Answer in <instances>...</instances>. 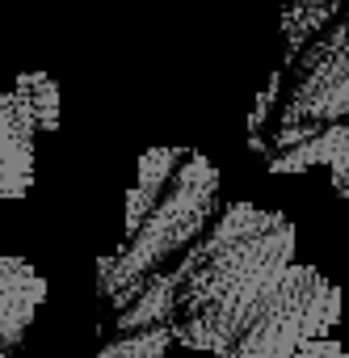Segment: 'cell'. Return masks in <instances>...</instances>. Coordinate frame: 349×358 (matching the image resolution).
<instances>
[{
  "mask_svg": "<svg viewBox=\"0 0 349 358\" xmlns=\"http://www.w3.org/2000/svg\"><path fill=\"white\" fill-rule=\"evenodd\" d=\"M341 320V291L315 266H290L248 333L228 350V358H290L299 345L328 337Z\"/></svg>",
  "mask_w": 349,
  "mask_h": 358,
  "instance_id": "1",
  "label": "cell"
},
{
  "mask_svg": "<svg viewBox=\"0 0 349 358\" xmlns=\"http://www.w3.org/2000/svg\"><path fill=\"white\" fill-rule=\"evenodd\" d=\"M215 186H219V173L202 156H190V160H181L177 169H172L168 186L160 190V199L151 203V211L143 215L135 236H126V249L118 257V278L143 274L147 266H156L172 249H181L186 241H194L198 228L211 215Z\"/></svg>",
  "mask_w": 349,
  "mask_h": 358,
  "instance_id": "2",
  "label": "cell"
},
{
  "mask_svg": "<svg viewBox=\"0 0 349 358\" xmlns=\"http://www.w3.org/2000/svg\"><path fill=\"white\" fill-rule=\"evenodd\" d=\"M34 118L17 93H0V199H26L34 186Z\"/></svg>",
  "mask_w": 349,
  "mask_h": 358,
  "instance_id": "3",
  "label": "cell"
},
{
  "mask_svg": "<svg viewBox=\"0 0 349 358\" xmlns=\"http://www.w3.org/2000/svg\"><path fill=\"white\" fill-rule=\"evenodd\" d=\"M47 299V278L26 257H0V350L26 337Z\"/></svg>",
  "mask_w": 349,
  "mask_h": 358,
  "instance_id": "4",
  "label": "cell"
},
{
  "mask_svg": "<svg viewBox=\"0 0 349 358\" xmlns=\"http://www.w3.org/2000/svg\"><path fill=\"white\" fill-rule=\"evenodd\" d=\"M13 93L26 101V110H30L38 131H55L59 127V85L47 72H22Z\"/></svg>",
  "mask_w": 349,
  "mask_h": 358,
  "instance_id": "5",
  "label": "cell"
},
{
  "mask_svg": "<svg viewBox=\"0 0 349 358\" xmlns=\"http://www.w3.org/2000/svg\"><path fill=\"white\" fill-rule=\"evenodd\" d=\"M168 329H151L143 337H126V341H114L101 350V358H160L168 350Z\"/></svg>",
  "mask_w": 349,
  "mask_h": 358,
  "instance_id": "6",
  "label": "cell"
},
{
  "mask_svg": "<svg viewBox=\"0 0 349 358\" xmlns=\"http://www.w3.org/2000/svg\"><path fill=\"white\" fill-rule=\"evenodd\" d=\"M290 358H349V350H345V345H336V341H328V337H320V341L299 345Z\"/></svg>",
  "mask_w": 349,
  "mask_h": 358,
  "instance_id": "7",
  "label": "cell"
}]
</instances>
